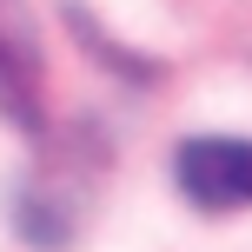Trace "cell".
I'll use <instances>...</instances> for the list:
<instances>
[{"label":"cell","instance_id":"cell-1","mask_svg":"<svg viewBox=\"0 0 252 252\" xmlns=\"http://www.w3.org/2000/svg\"><path fill=\"white\" fill-rule=\"evenodd\" d=\"M173 179L199 213H246L252 206V139H186Z\"/></svg>","mask_w":252,"mask_h":252},{"label":"cell","instance_id":"cell-2","mask_svg":"<svg viewBox=\"0 0 252 252\" xmlns=\"http://www.w3.org/2000/svg\"><path fill=\"white\" fill-rule=\"evenodd\" d=\"M0 113L40 133V27L27 0H0Z\"/></svg>","mask_w":252,"mask_h":252},{"label":"cell","instance_id":"cell-3","mask_svg":"<svg viewBox=\"0 0 252 252\" xmlns=\"http://www.w3.org/2000/svg\"><path fill=\"white\" fill-rule=\"evenodd\" d=\"M60 20H66V33H73V40H80V47H87L100 66H113L120 80H133V87H153V80H166V66H159V60H146V53L120 47L113 33H100V20H93L80 0H66V7H60Z\"/></svg>","mask_w":252,"mask_h":252}]
</instances>
